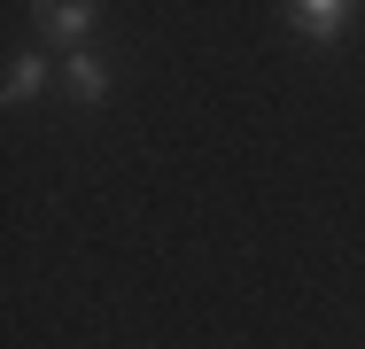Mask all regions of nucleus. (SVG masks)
<instances>
[{
  "label": "nucleus",
  "instance_id": "3",
  "mask_svg": "<svg viewBox=\"0 0 365 349\" xmlns=\"http://www.w3.org/2000/svg\"><path fill=\"white\" fill-rule=\"evenodd\" d=\"M47 85H63V70L47 63V55H16L8 78H0V101H8V109H24V101H39Z\"/></svg>",
  "mask_w": 365,
  "mask_h": 349
},
{
  "label": "nucleus",
  "instance_id": "2",
  "mask_svg": "<svg viewBox=\"0 0 365 349\" xmlns=\"http://www.w3.org/2000/svg\"><path fill=\"white\" fill-rule=\"evenodd\" d=\"M31 16H39L47 47H71V55L93 39V24H101V8H93V0H47V8H31Z\"/></svg>",
  "mask_w": 365,
  "mask_h": 349
},
{
  "label": "nucleus",
  "instance_id": "1",
  "mask_svg": "<svg viewBox=\"0 0 365 349\" xmlns=\"http://www.w3.org/2000/svg\"><path fill=\"white\" fill-rule=\"evenodd\" d=\"M280 16H288L295 39H311V47H327V39H342V31L358 24V8H350V0H288Z\"/></svg>",
  "mask_w": 365,
  "mask_h": 349
},
{
  "label": "nucleus",
  "instance_id": "4",
  "mask_svg": "<svg viewBox=\"0 0 365 349\" xmlns=\"http://www.w3.org/2000/svg\"><path fill=\"white\" fill-rule=\"evenodd\" d=\"M109 85H117V78H109V63H101L93 47L63 55V93H71V101H86V109H93V101H109Z\"/></svg>",
  "mask_w": 365,
  "mask_h": 349
}]
</instances>
